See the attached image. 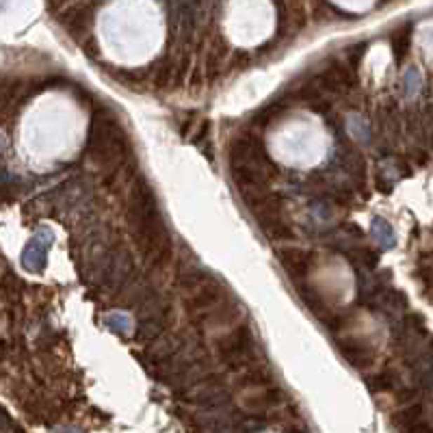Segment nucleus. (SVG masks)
<instances>
[{
  "instance_id": "f257e3e1",
  "label": "nucleus",
  "mask_w": 433,
  "mask_h": 433,
  "mask_svg": "<svg viewBox=\"0 0 433 433\" xmlns=\"http://www.w3.org/2000/svg\"><path fill=\"white\" fill-rule=\"evenodd\" d=\"M131 221L135 227V237L139 243L141 253L147 260L165 262L171 253V239L156 206V197L152 195L147 185L135 189L133 206H131Z\"/></svg>"
},
{
  "instance_id": "f03ea898",
  "label": "nucleus",
  "mask_w": 433,
  "mask_h": 433,
  "mask_svg": "<svg viewBox=\"0 0 433 433\" xmlns=\"http://www.w3.org/2000/svg\"><path fill=\"white\" fill-rule=\"evenodd\" d=\"M87 154L100 165H117L128 154V137L121 124L109 111H98L91 117Z\"/></svg>"
},
{
  "instance_id": "7ed1b4c3",
  "label": "nucleus",
  "mask_w": 433,
  "mask_h": 433,
  "mask_svg": "<svg viewBox=\"0 0 433 433\" xmlns=\"http://www.w3.org/2000/svg\"><path fill=\"white\" fill-rule=\"evenodd\" d=\"M277 258L295 282H299L305 275H310V269L314 265V253L299 247H279Z\"/></svg>"
},
{
  "instance_id": "20e7f679",
  "label": "nucleus",
  "mask_w": 433,
  "mask_h": 433,
  "mask_svg": "<svg viewBox=\"0 0 433 433\" xmlns=\"http://www.w3.org/2000/svg\"><path fill=\"white\" fill-rule=\"evenodd\" d=\"M353 74L349 72V65H342V63H334L332 67H327L321 76L317 85L323 89V91H345L353 85Z\"/></svg>"
},
{
  "instance_id": "39448f33",
  "label": "nucleus",
  "mask_w": 433,
  "mask_h": 433,
  "mask_svg": "<svg viewBox=\"0 0 433 433\" xmlns=\"http://www.w3.org/2000/svg\"><path fill=\"white\" fill-rule=\"evenodd\" d=\"M249 342L251 340H249L247 329H237V332H232L230 336H225L221 340L219 349H221V355L225 360H243L251 349Z\"/></svg>"
},
{
  "instance_id": "423d86ee",
  "label": "nucleus",
  "mask_w": 433,
  "mask_h": 433,
  "mask_svg": "<svg viewBox=\"0 0 433 433\" xmlns=\"http://www.w3.org/2000/svg\"><path fill=\"white\" fill-rule=\"evenodd\" d=\"M340 353L355 368H366V366L373 364V349L366 347L362 340H355V338L342 340L340 342Z\"/></svg>"
},
{
  "instance_id": "0eeeda50",
  "label": "nucleus",
  "mask_w": 433,
  "mask_h": 433,
  "mask_svg": "<svg viewBox=\"0 0 433 433\" xmlns=\"http://www.w3.org/2000/svg\"><path fill=\"white\" fill-rule=\"evenodd\" d=\"M410 37H412V33H410V29H407V27L394 33V37H392V50H394L397 61H403V59H405L407 50H410Z\"/></svg>"
},
{
  "instance_id": "6e6552de",
  "label": "nucleus",
  "mask_w": 433,
  "mask_h": 433,
  "mask_svg": "<svg viewBox=\"0 0 433 433\" xmlns=\"http://www.w3.org/2000/svg\"><path fill=\"white\" fill-rule=\"evenodd\" d=\"M366 44H355V46H351L349 50H347V59H349V65L351 67H358L360 65V61H362V57H364V53H366Z\"/></svg>"
},
{
  "instance_id": "1a4fd4ad",
  "label": "nucleus",
  "mask_w": 433,
  "mask_h": 433,
  "mask_svg": "<svg viewBox=\"0 0 433 433\" xmlns=\"http://www.w3.org/2000/svg\"><path fill=\"white\" fill-rule=\"evenodd\" d=\"M373 230H375L377 234H384L388 247L392 245V230H390V225H388L384 219H375V221H373Z\"/></svg>"
},
{
  "instance_id": "9d476101",
  "label": "nucleus",
  "mask_w": 433,
  "mask_h": 433,
  "mask_svg": "<svg viewBox=\"0 0 433 433\" xmlns=\"http://www.w3.org/2000/svg\"><path fill=\"white\" fill-rule=\"evenodd\" d=\"M401 433H433V427L427 420H418V422H414L410 427H405Z\"/></svg>"
}]
</instances>
